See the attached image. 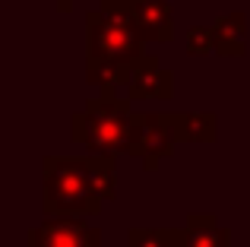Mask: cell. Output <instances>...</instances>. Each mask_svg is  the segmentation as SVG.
Returning a JSON list of instances; mask_svg holds the SVG:
<instances>
[{"label":"cell","instance_id":"6da1fadb","mask_svg":"<svg viewBox=\"0 0 250 247\" xmlns=\"http://www.w3.org/2000/svg\"><path fill=\"white\" fill-rule=\"evenodd\" d=\"M44 165V216H95L102 200L117 197L114 155H48Z\"/></svg>","mask_w":250,"mask_h":247},{"label":"cell","instance_id":"7a4b0ae2","mask_svg":"<svg viewBox=\"0 0 250 247\" xmlns=\"http://www.w3.org/2000/svg\"><path fill=\"white\" fill-rule=\"evenodd\" d=\"M89 57L85 63H108L130 76L133 61L143 54V32L133 16V0H102L98 10L89 13Z\"/></svg>","mask_w":250,"mask_h":247},{"label":"cell","instance_id":"3957f363","mask_svg":"<svg viewBox=\"0 0 250 247\" xmlns=\"http://www.w3.org/2000/svg\"><path fill=\"white\" fill-rule=\"evenodd\" d=\"M73 140L98 155L127 152L130 130H133V111L130 99H121L114 89H102L98 99H89L80 114H73Z\"/></svg>","mask_w":250,"mask_h":247},{"label":"cell","instance_id":"277c9868","mask_svg":"<svg viewBox=\"0 0 250 247\" xmlns=\"http://www.w3.org/2000/svg\"><path fill=\"white\" fill-rule=\"evenodd\" d=\"M174 127L168 114H133V130H130L127 155L143 162L146 171H155L162 159L174 155Z\"/></svg>","mask_w":250,"mask_h":247},{"label":"cell","instance_id":"5b68a950","mask_svg":"<svg viewBox=\"0 0 250 247\" xmlns=\"http://www.w3.org/2000/svg\"><path fill=\"white\" fill-rule=\"evenodd\" d=\"M29 247H102V231L89 216H48L29 231Z\"/></svg>","mask_w":250,"mask_h":247},{"label":"cell","instance_id":"8992f818","mask_svg":"<svg viewBox=\"0 0 250 247\" xmlns=\"http://www.w3.org/2000/svg\"><path fill=\"white\" fill-rule=\"evenodd\" d=\"M127 99L130 102H143V99H171L174 92V80H171L168 70L159 67V57L140 54L133 61V70H130L127 80Z\"/></svg>","mask_w":250,"mask_h":247},{"label":"cell","instance_id":"52a82bcc","mask_svg":"<svg viewBox=\"0 0 250 247\" xmlns=\"http://www.w3.org/2000/svg\"><path fill=\"white\" fill-rule=\"evenodd\" d=\"M133 16L146 41H171L174 22L168 0H133Z\"/></svg>","mask_w":250,"mask_h":247},{"label":"cell","instance_id":"ba28073f","mask_svg":"<svg viewBox=\"0 0 250 247\" xmlns=\"http://www.w3.org/2000/svg\"><path fill=\"white\" fill-rule=\"evenodd\" d=\"M174 136L184 143H215L219 136V121L209 111H184V114H168Z\"/></svg>","mask_w":250,"mask_h":247},{"label":"cell","instance_id":"9c48e42d","mask_svg":"<svg viewBox=\"0 0 250 247\" xmlns=\"http://www.w3.org/2000/svg\"><path fill=\"white\" fill-rule=\"evenodd\" d=\"M187 247H231V231L222 228L212 212H190Z\"/></svg>","mask_w":250,"mask_h":247},{"label":"cell","instance_id":"30bf717a","mask_svg":"<svg viewBox=\"0 0 250 247\" xmlns=\"http://www.w3.org/2000/svg\"><path fill=\"white\" fill-rule=\"evenodd\" d=\"M212 29H215V54H225V57H241L244 54V35H247L244 13H228V16H222Z\"/></svg>","mask_w":250,"mask_h":247},{"label":"cell","instance_id":"8fae6325","mask_svg":"<svg viewBox=\"0 0 250 247\" xmlns=\"http://www.w3.org/2000/svg\"><path fill=\"white\" fill-rule=\"evenodd\" d=\"M127 247H187V228H130Z\"/></svg>","mask_w":250,"mask_h":247},{"label":"cell","instance_id":"7c38bea8","mask_svg":"<svg viewBox=\"0 0 250 247\" xmlns=\"http://www.w3.org/2000/svg\"><path fill=\"white\" fill-rule=\"evenodd\" d=\"M187 54L203 57V54H215V29L206 25H193L187 32Z\"/></svg>","mask_w":250,"mask_h":247},{"label":"cell","instance_id":"4fadbf2b","mask_svg":"<svg viewBox=\"0 0 250 247\" xmlns=\"http://www.w3.org/2000/svg\"><path fill=\"white\" fill-rule=\"evenodd\" d=\"M70 3H73V0H61V10H70Z\"/></svg>","mask_w":250,"mask_h":247}]
</instances>
